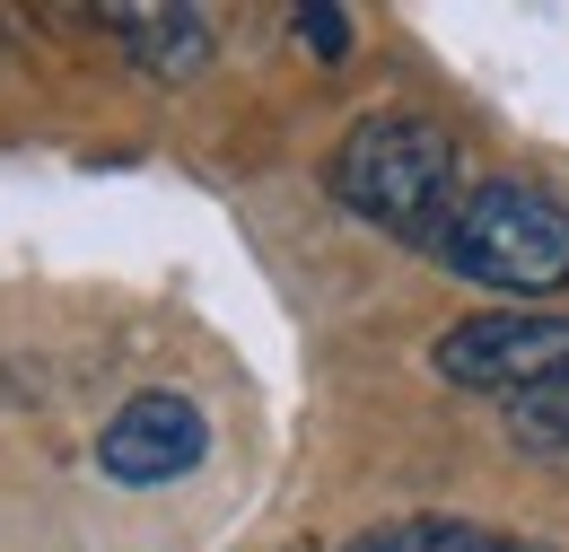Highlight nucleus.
<instances>
[{
  "instance_id": "5",
  "label": "nucleus",
  "mask_w": 569,
  "mask_h": 552,
  "mask_svg": "<svg viewBox=\"0 0 569 552\" xmlns=\"http://www.w3.org/2000/svg\"><path fill=\"white\" fill-rule=\"evenodd\" d=\"M106 27L123 36V53L149 79H193L211 62V18L202 9H106Z\"/></svg>"
},
{
  "instance_id": "6",
  "label": "nucleus",
  "mask_w": 569,
  "mask_h": 552,
  "mask_svg": "<svg viewBox=\"0 0 569 552\" xmlns=\"http://www.w3.org/2000/svg\"><path fill=\"white\" fill-rule=\"evenodd\" d=\"M342 552H552L535 535H499V526H473V518H386L351 535Z\"/></svg>"
},
{
  "instance_id": "1",
  "label": "nucleus",
  "mask_w": 569,
  "mask_h": 552,
  "mask_svg": "<svg viewBox=\"0 0 569 552\" xmlns=\"http://www.w3.org/2000/svg\"><path fill=\"white\" fill-rule=\"evenodd\" d=\"M325 185H333L342 210H359L386 237H412V246H438L447 210L465 203L456 140L429 115H359L342 132V149H333V167H325Z\"/></svg>"
},
{
  "instance_id": "8",
  "label": "nucleus",
  "mask_w": 569,
  "mask_h": 552,
  "mask_svg": "<svg viewBox=\"0 0 569 552\" xmlns=\"http://www.w3.org/2000/svg\"><path fill=\"white\" fill-rule=\"evenodd\" d=\"M289 36H298L316 62H342V53H351V9H325V0H307V9H289Z\"/></svg>"
},
{
  "instance_id": "3",
  "label": "nucleus",
  "mask_w": 569,
  "mask_h": 552,
  "mask_svg": "<svg viewBox=\"0 0 569 552\" xmlns=\"http://www.w3.org/2000/svg\"><path fill=\"white\" fill-rule=\"evenodd\" d=\"M429 368L465 395H535V386H569V316L543 307H499V316H465L447 325Z\"/></svg>"
},
{
  "instance_id": "4",
  "label": "nucleus",
  "mask_w": 569,
  "mask_h": 552,
  "mask_svg": "<svg viewBox=\"0 0 569 552\" xmlns=\"http://www.w3.org/2000/svg\"><path fill=\"white\" fill-rule=\"evenodd\" d=\"M202 456H211V421H202L193 395H167V386L132 395L123 413L97 430V474H106V483H123V491L184 483Z\"/></svg>"
},
{
  "instance_id": "7",
  "label": "nucleus",
  "mask_w": 569,
  "mask_h": 552,
  "mask_svg": "<svg viewBox=\"0 0 569 552\" xmlns=\"http://www.w3.org/2000/svg\"><path fill=\"white\" fill-rule=\"evenodd\" d=\"M508 438L526 456H569V386H535L508 404Z\"/></svg>"
},
{
  "instance_id": "2",
  "label": "nucleus",
  "mask_w": 569,
  "mask_h": 552,
  "mask_svg": "<svg viewBox=\"0 0 569 552\" xmlns=\"http://www.w3.org/2000/svg\"><path fill=\"white\" fill-rule=\"evenodd\" d=\"M438 264L473 289H499V298H552L569 280V203H552L543 185H465V203L447 210Z\"/></svg>"
}]
</instances>
